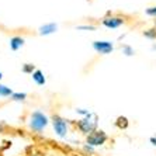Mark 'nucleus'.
<instances>
[{
    "label": "nucleus",
    "instance_id": "1",
    "mask_svg": "<svg viewBox=\"0 0 156 156\" xmlns=\"http://www.w3.org/2000/svg\"><path fill=\"white\" fill-rule=\"evenodd\" d=\"M48 124H49L48 117L44 113H41V111H34L31 114V117H30V128L34 132H42L48 127Z\"/></svg>",
    "mask_w": 156,
    "mask_h": 156
},
{
    "label": "nucleus",
    "instance_id": "2",
    "mask_svg": "<svg viewBox=\"0 0 156 156\" xmlns=\"http://www.w3.org/2000/svg\"><path fill=\"white\" fill-rule=\"evenodd\" d=\"M52 125H54L55 134L58 135V136L65 138L66 135H68V122L61 115H58V114L52 115Z\"/></svg>",
    "mask_w": 156,
    "mask_h": 156
},
{
    "label": "nucleus",
    "instance_id": "3",
    "mask_svg": "<svg viewBox=\"0 0 156 156\" xmlns=\"http://www.w3.org/2000/svg\"><path fill=\"white\" fill-rule=\"evenodd\" d=\"M91 117H93V114H89V115H86V118H83V120H80L79 122H77V128H79L83 134H87L90 135L93 131H96V127H97V118H93L91 120Z\"/></svg>",
    "mask_w": 156,
    "mask_h": 156
},
{
    "label": "nucleus",
    "instance_id": "4",
    "mask_svg": "<svg viewBox=\"0 0 156 156\" xmlns=\"http://www.w3.org/2000/svg\"><path fill=\"white\" fill-rule=\"evenodd\" d=\"M107 139H108V136H107V134H105L104 131L96 129V131H93L90 135H87L86 142L90 146H100V145H103V144H105Z\"/></svg>",
    "mask_w": 156,
    "mask_h": 156
},
{
    "label": "nucleus",
    "instance_id": "5",
    "mask_svg": "<svg viewBox=\"0 0 156 156\" xmlns=\"http://www.w3.org/2000/svg\"><path fill=\"white\" fill-rule=\"evenodd\" d=\"M93 48H94L96 52H98V54H101V55L111 54L114 49L113 42H110V41H94L93 42Z\"/></svg>",
    "mask_w": 156,
    "mask_h": 156
},
{
    "label": "nucleus",
    "instance_id": "6",
    "mask_svg": "<svg viewBox=\"0 0 156 156\" xmlns=\"http://www.w3.org/2000/svg\"><path fill=\"white\" fill-rule=\"evenodd\" d=\"M103 26H105L107 28H118L124 24V18L121 17H104L103 18Z\"/></svg>",
    "mask_w": 156,
    "mask_h": 156
},
{
    "label": "nucleus",
    "instance_id": "7",
    "mask_svg": "<svg viewBox=\"0 0 156 156\" xmlns=\"http://www.w3.org/2000/svg\"><path fill=\"white\" fill-rule=\"evenodd\" d=\"M24 42L26 40L23 38V37H11L10 38V49L11 51H18L20 48L24 47Z\"/></svg>",
    "mask_w": 156,
    "mask_h": 156
},
{
    "label": "nucleus",
    "instance_id": "8",
    "mask_svg": "<svg viewBox=\"0 0 156 156\" xmlns=\"http://www.w3.org/2000/svg\"><path fill=\"white\" fill-rule=\"evenodd\" d=\"M56 30H58V26L55 23H49V24H45V26L40 27L38 33H40V35H49V34H54Z\"/></svg>",
    "mask_w": 156,
    "mask_h": 156
},
{
    "label": "nucleus",
    "instance_id": "9",
    "mask_svg": "<svg viewBox=\"0 0 156 156\" xmlns=\"http://www.w3.org/2000/svg\"><path fill=\"white\" fill-rule=\"evenodd\" d=\"M31 77H33V80L38 84V86H44V84L47 83V79H45V76H44L42 70H40V69H35V72L31 75Z\"/></svg>",
    "mask_w": 156,
    "mask_h": 156
},
{
    "label": "nucleus",
    "instance_id": "10",
    "mask_svg": "<svg viewBox=\"0 0 156 156\" xmlns=\"http://www.w3.org/2000/svg\"><path fill=\"white\" fill-rule=\"evenodd\" d=\"M14 91L11 90L10 87L4 86V84H0V97H11Z\"/></svg>",
    "mask_w": 156,
    "mask_h": 156
},
{
    "label": "nucleus",
    "instance_id": "11",
    "mask_svg": "<svg viewBox=\"0 0 156 156\" xmlns=\"http://www.w3.org/2000/svg\"><path fill=\"white\" fill-rule=\"evenodd\" d=\"M21 70H23V73H26V75H33V73L35 72V66H34L33 63H24Z\"/></svg>",
    "mask_w": 156,
    "mask_h": 156
},
{
    "label": "nucleus",
    "instance_id": "12",
    "mask_svg": "<svg viewBox=\"0 0 156 156\" xmlns=\"http://www.w3.org/2000/svg\"><path fill=\"white\" fill-rule=\"evenodd\" d=\"M10 98L13 100V101H24V100L27 98V94L26 93H13Z\"/></svg>",
    "mask_w": 156,
    "mask_h": 156
},
{
    "label": "nucleus",
    "instance_id": "13",
    "mask_svg": "<svg viewBox=\"0 0 156 156\" xmlns=\"http://www.w3.org/2000/svg\"><path fill=\"white\" fill-rule=\"evenodd\" d=\"M117 127L118 128H127L128 127V120L125 117H118L117 118Z\"/></svg>",
    "mask_w": 156,
    "mask_h": 156
},
{
    "label": "nucleus",
    "instance_id": "14",
    "mask_svg": "<svg viewBox=\"0 0 156 156\" xmlns=\"http://www.w3.org/2000/svg\"><path fill=\"white\" fill-rule=\"evenodd\" d=\"M145 37H148V38H151V40H156V30H148V31H145Z\"/></svg>",
    "mask_w": 156,
    "mask_h": 156
},
{
    "label": "nucleus",
    "instance_id": "15",
    "mask_svg": "<svg viewBox=\"0 0 156 156\" xmlns=\"http://www.w3.org/2000/svg\"><path fill=\"white\" fill-rule=\"evenodd\" d=\"M122 52L125 55H128V56H131V55H134V49L131 47H128V45H125V47H122Z\"/></svg>",
    "mask_w": 156,
    "mask_h": 156
},
{
    "label": "nucleus",
    "instance_id": "16",
    "mask_svg": "<svg viewBox=\"0 0 156 156\" xmlns=\"http://www.w3.org/2000/svg\"><path fill=\"white\" fill-rule=\"evenodd\" d=\"M146 14H149V16H156V7L148 9V10H146Z\"/></svg>",
    "mask_w": 156,
    "mask_h": 156
},
{
    "label": "nucleus",
    "instance_id": "17",
    "mask_svg": "<svg viewBox=\"0 0 156 156\" xmlns=\"http://www.w3.org/2000/svg\"><path fill=\"white\" fill-rule=\"evenodd\" d=\"M96 27H93V26H79L77 27V30H94Z\"/></svg>",
    "mask_w": 156,
    "mask_h": 156
},
{
    "label": "nucleus",
    "instance_id": "18",
    "mask_svg": "<svg viewBox=\"0 0 156 156\" xmlns=\"http://www.w3.org/2000/svg\"><path fill=\"white\" fill-rule=\"evenodd\" d=\"M151 142H152L153 145H156V136H152V138H151Z\"/></svg>",
    "mask_w": 156,
    "mask_h": 156
},
{
    "label": "nucleus",
    "instance_id": "19",
    "mask_svg": "<svg viewBox=\"0 0 156 156\" xmlns=\"http://www.w3.org/2000/svg\"><path fill=\"white\" fill-rule=\"evenodd\" d=\"M2 79H3V73L0 72V80H2Z\"/></svg>",
    "mask_w": 156,
    "mask_h": 156
}]
</instances>
